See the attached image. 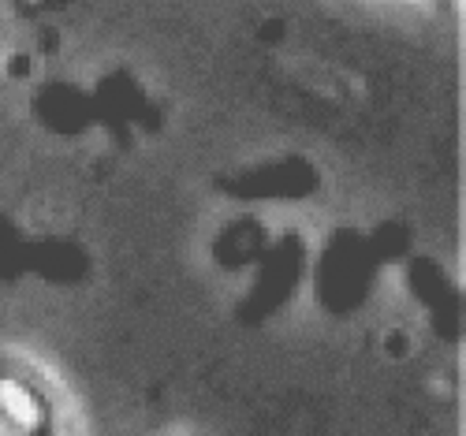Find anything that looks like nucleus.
Wrapping results in <instances>:
<instances>
[{"label":"nucleus","mask_w":466,"mask_h":436,"mask_svg":"<svg viewBox=\"0 0 466 436\" xmlns=\"http://www.w3.org/2000/svg\"><path fill=\"white\" fill-rule=\"evenodd\" d=\"M0 418L12 421L23 432H34V429H42L46 407L26 384H19L12 377H0Z\"/></svg>","instance_id":"obj_1"}]
</instances>
